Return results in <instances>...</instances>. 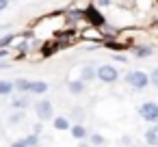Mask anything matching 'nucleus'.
Listing matches in <instances>:
<instances>
[{
  "label": "nucleus",
  "mask_w": 158,
  "mask_h": 147,
  "mask_svg": "<svg viewBox=\"0 0 158 147\" xmlns=\"http://www.w3.org/2000/svg\"><path fill=\"white\" fill-rule=\"evenodd\" d=\"M123 80H126V84H128L130 89H134V91H143V89L149 87V74L143 71V69H132V71H128Z\"/></svg>",
  "instance_id": "obj_1"
},
{
  "label": "nucleus",
  "mask_w": 158,
  "mask_h": 147,
  "mask_svg": "<svg viewBox=\"0 0 158 147\" xmlns=\"http://www.w3.org/2000/svg\"><path fill=\"white\" fill-rule=\"evenodd\" d=\"M139 115H141V119L147 121V123H158V104L152 102V100L143 102V104L139 106Z\"/></svg>",
  "instance_id": "obj_2"
},
{
  "label": "nucleus",
  "mask_w": 158,
  "mask_h": 147,
  "mask_svg": "<svg viewBox=\"0 0 158 147\" xmlns=\"http://www.w3.org/2000/svg\"><path fill=\"white\" fill-rule=\"evenodd\" d=\"M35 115H37L39 121H50V119H54V106H52V102H50V100H39V102L35 104Z\"/></svg>",
  "instance_id": "obj_3"
},
{
  "label": "nucleus",
  "mask_w": 158,
  "mask_h": 147,
  "mask_svg": "<svg viewBox=\"0 0 158 147\" xmlns=\"http://www.w3.org/2000/svg\"><path fill=\"white\" fill-rule=\"evenodd\" d=\"M98 80L106 82V84H113L119 80V69L115 65H100L98 67Z\"/></svg>",
  "instance_id": "obj_4"
},
{
  "label": "nucleus",
  "mask_w": 158,
  "mask_h": 147,
  "mask_svg": "<svg viewBox=\"0 0 158 147\" xmlns=\"http://www.w3.org/2000/svg\"><path fill=\"white\" fill-rule=\"evenodd\" d=\"M85 22H89V24H93V26H104V24H106L102 11H98L93 5L85 9Z\"/></svg>",
  "instance_id": "obj_5"
},
{
  "label": "nucleus",
  "mask_w": 158,
  "mask_h": 147,
  "mask_svg": "<svg viewBox=\"0 0 158 147\" xmlns=\"http://www.w3.org/2000/svg\"><path fill=\"white\" fill-rule=\"evenodd\" d=\"M69 134H72V136H74L76 141H87L91 132H89V130H87V128H85L82 123H74V125L69 128Z\"/></svg>",
  "instance_id": "obj_6"
},
{
  "label": "nucleus",
  "mask_w": 158,
  "mask_h": 147,
  "mask_svg": "<svg viewBox=\"0 0 158 147\" xmlns=\"http://www.w3.org/2000/svg\"><path fill=\"white\" fill-rule=\"evenodd\" d=\"M145 143L158 147V123H149V128L145 130Z\"/></svg>",
  "instance_id": "obj_7"
},
{
  "label": "nucleus",
  "mask_w": 158,
  "mask_h": 147,
  "mask_svg": "<svg viewBox=\"0 0 158 147\" xmlns=\"http://www.w3.org/2000/svg\"><path fill=\"white\" fill-rule=\"evenodd\" d=\"M80 80H85V82L98 80V67H93V65H85V67L80 69Z\"/></svg>",
  "instance_id": "obj_8"
},
{
  "label": "nucleus",
  "mask_w": 158,
  "mask_h": 147,
  "mask_svg": "<svg viewBox=\"0 0 158 147\" xmlns=\"http://www.w3.org/2000/svg\"><path fill=\"white\" fill-rule=\"evenodd\" d=\"M52 125H54V130H61V132H67V130L72 128V121H69V117H63V115H56V117L52 119Z\"/></svg>",
  "instance_id": "obj_9"
},
{
  "label": "nucleus",
  "mask_w": 158,
  "mask_h": 147,
  "mask_svg": "<svg viewBox=\"0 0 158 147\" xmlns=\"http://www.w3.org/2000/svg\"><path fill=\"white\" fill-rule=\"evenodd\" d=\"M132 54L136 59H147V56L154 54V46H134L132 48Z\"/></svg>",
  "instance_id": "obj_10"
},
{
  "label": "nucleus",
  "mask_w": 158,
  "mask_h": 147,
  "mask_svg": "<svg viewBox=\"0 0 158 147\" xmlns=\"http://www.w3.org/2000/svg\"><path fill=\"white\" fill-rule=\"evenodd\" d=\"M85 84H87V82L80 80V78H78V80H69V82H67V91H69L72 95H80V93H85Z\"/></svg>",
  "instance_id": "obj_11"
},
{
  "label": "nucleus",
  "mask_w": 158,
  "mask_h": 147,
  "mask_svg": "<svg viewBox=\"0 0 158 147\" xmlns=\"http://www.w3.org/2000/svg\"><path fill=\"white\" fill-rule=\"evenodd\" d=\"M31 93H33V95H44V93H48V82H46V80H33V82H31Z\"/></svg>",
  "instance_id": "obj_12"
},
{
  "label": "nucleus",
  "mask_w": 158,
  "mask_h": 147,
  "mask_svg": "<svg viewBox=\"0 0 158 147\" xmlns=\"http://www.w3.org/2000/svg\"><path fill=\"white\" fill-rule=\"evenodd\" d=\"M31 82H33V80H28V78H18V80H13L18 93H31Z\"/></svg>",
  "instance_id": "obj_13"
},
{
  "label": "nucleus",
  "mask_w": 158,
  "mask_h": 147,
  "mask_svg": "<svg viewBox=\"0 0 158 147\" xmlns=\"http://www.w3.org/2000/svg\"><path fill=\"white\" fill-rule=\"evenodd\" d=\"M15 91V84L13 80H0V97H7Z\"/></svg>",
  "instance_id": "obj_14"
},
{
  "label": "nucleus",
  "mask_w": 158,
  "mask_h": 147,
  "mask_svg": "<svg viewBox=\"0 0 158 147\" xmlns=\"http://www.w3.org/2000/svg\"><path fill=\"white\" fill-rule=\"evenodd\" d=\"M28 104H31V100H28L26 95H20V97H13V100H11V106H13L15 110H24Z\"/></svg>",
  "instance_id": "obj_15"
},
{
  "label": "nucleus",
  "mask_w": 158,
  "mask_h": 147,
  "mask_svg": "<svg viewBox=\"0 0 158 147\" xmlns=\"http://www.w3.org/2000/svg\"><path fill=\"white\" fill-rule=\"evenodd\" d=\"M24 117H26V112H24V110H15V112L9 117V123H11V125H18V123H22V121H24Z\"/></svg>",
  "instance_id": "obj_16"
},
{
  "label": "nucleus",
  "mask_w": 158,
  "mask_h": 147,
  "mask_svg": "<svg viewBox=\"0 0 158 147\" xmlns=\"http://www.w3.org/2000/svg\"><path fill=\"white\" fill-rule=\"evenodd\" d=\"M89 143H91V145H95V147H100V145H104V143H106V138H104L102 134H98V132H91V134H89Z\"/></svg>",
  "instance_id": "obj_17"
},
{
  "label": "nucleus",
  "mask_w": 158,
  "mask_h": 147,
  "mask_svg": "<svg viewBox=\"0 0 158 147\" xmlns=\"http://www.w3.org/2000/svg\"><path fill=\"white\" fill-rule=\"evenodd\" d=\"M67 18H69V20H74V22H78V20H85V11L69 9V11H67Z\"/></svg>",
  "instance_id": "obj_18"
},
{
  "label": "nucleus",
  "mask_w": 158,
  "mask_h": 147,
  "mask_svg": "<svg viewBox=\"0 0 158 147\" xmlns=\"http://www.w3.org/2000/svg\"><path fill=\"white\" fill-rule=\"evenodd\" d=\"M26 143H28V147H39V134H28L26 136Z\"/></svg>",
  "instance_id": "obj_19"
},
{
  "label": "nucleus",
  "mask_w": 158,
  "mask_h": 147,
  "mask_svg": "<svg viewBox=\"0 0 158 147\" xmlns=\"http://www.w3.org/2000/svg\"><path fill=\"white\" fill-rule=\"evenodd\" d=\"M15 41V37L13 35H5V37H0V50H5L9 43H13Z\"/></svg>",
  "instance_id": "obj_20"
},
{
  "label": "nucleus",
  "mask_w": 158,
  "mask_h": 147,
  "mask_svg": "<svg viewBox=\"0 0 158 147\" xmlns=\"http://www.w3.org/2000/svg\"><path fill=\"white\" fill-rule=\"evenodd\" d=\"M149 84H152L154 89H158V67L149 71Z\"/></svg>",
  "instance_id": "obj_21"
},
{
  "label": "nucleus",
  "mask_w": 158,
  "mask_h": 147,
  "mask_svg": "<svg viewBox=\"0 0 158 147\" xmlns=\"http://www.w3.org/2000/svg\"><path fill=\"white\" fill-rule=\"evenodd\" d=\"M9 147H28V143H26V138H18V141H13Z\"/></svg>",
  "instance_id": "obj_22"
},
{
  "label": "nucleus",
  "mask_w": 158,
  "mask_h": 147,
  "mask_svg": "<svg viewBox=\"0 0 158 147\" xmlns=\"http://www.w3.org/2000/svg\"><path fill=\"white\" fill-rule=\"evenodd\" d=\"M113 61H117V63H128V59H126L123 54H117V52L113 54Z\"/></svg>",
  "instance_id": "obj_23"
},
{
  "label": "nucleus",
  "mask_w": 158,
  "mask_h": 147,
  "mask_svg": "<svg viewBox=\"0 0 158 147\" xmlns=\"http://www.w3.org/2000/svg\"><path fill=\"white\" fill-rule=\"evenodd\" d=\"M7 7H9V0H0V13H2Z\"/></svg>",
  "instance_id": "obj_24"
},
{
  "label": "nucleus",
  "mask_w": 158,
  "mask_h": 147,
  "mask_svg": "<svg viewBox=\"0 0 158 147\" xmlns=\"http://www.w3.org/2000/svg\"><path fill=\"white\" fill-rule=\"evenodd\" d=\"M41 123H44V121H39V123H35V128H33V132H35V134H41Z\"/></svg>",
  "instance_id": "obj_25"
},
{
  "label": "nucleus",
  "mask_w": 158,
  "mask_h": 147,
  "mask_svg": "<svg viewBox=\"0 0 158 147\" xmlns=\"http://www.w3.org/2000/svg\"><path fill=\"white\" fill-rule=\"evenodd\" d=\"M110 0H98V7H108Z\"/></svg>",
  "instance_id": "obj_26"
},
{
  "label": "nucleus",
  "mask_w": 158,
  "mask_h": 147,
  "mask_svg": "<svg viewBox=\"0 0 158 147\" xmlns=\"http://www.w3.org/2000/svg\"><path fill=\"white\" fill-rule=\"evenodd\" d=\"M78 147H91V143H87V141H80V145Z\"/></svg>",
  "instance_id": "obj_27"
},
{
  "label": "nucleus",
  "mask_w": 158,
  "mask_h": 147,
  "mask_svg": "<svg viewBox=\"0 0 158 147\" xmlns=\"http://www.w3.org/2000/svg\"><path fill=\"white\" fill-rule=\"evenodd\" d=\"M154 26H158V18H156V20H154Z\"/></svg>",
  "instance_id": "obj_28"
}]
</instances>
